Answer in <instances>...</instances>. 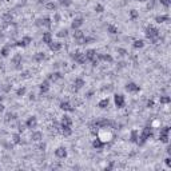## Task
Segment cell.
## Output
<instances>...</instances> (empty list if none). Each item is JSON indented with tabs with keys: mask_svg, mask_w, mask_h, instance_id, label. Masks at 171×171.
<instances>
[{
	"mask_svg": "<svg viewBox=\"0 0 171 171\" xmlns=\"http://www.w3.org/2000/svg\"><path fill=\"white\" fill-rule=\"evenodd\" d=\"M107 32L111 34V35H116L118 32H119V30H118L116 26H114V24H108V26H107Z\"/></svg>",
	"mask_w": 171,
	"mask_h": 171,
	"instance_id": "32",
	"label": "cell"
},
{
	"mask_svg": "<svg viewBox=\"0 0 171 171\" xmlns=\"http://www.w3.org/2000/svg\"><path fill=\"white\" fill-rule=\"evenodd\" d=\"M60 126H70V127H72V119H71V116L63 115L62 121H60Z\"/></svg>",
	"mask_w": 171,
	"mask_h": 171,
	"instance_id": "24",
	"label": "cell"
},
{
	"mask_svg": "<svg viewBox=\"0 0 171 171\" xmlns=\"http://www.w3.org/2000/svg\"><path fill=\"white\" fill-rule=\"evenodd\" d=\"M164 164H166V167H167V168L171 167V158H170V155H168L167 158H164Z\"/></svg>",
	"mask_w": 171,
	"mask_h": 171,
	"instance_id": "45",
	"label": "cell"
},
{
	"mask_svg": "<svg viewBox=\"0 0 171 171\" xmlns=\"http://www.w3.org/2000/svg\"><path fill=\"white\" fill-rule=\"evenodd\" d=\"M96 51L95 50H92V48H90V50H87L84 52V58H86V60L87 62H92V60H95L96 59Z\"/></svg>",
	"mask_w": 171,
	"mask_h": 171,
	"instance_id": "12",
	"label": "cell"
},
{
	"mask_svg": "<svg viewBox=\"0 0 171 171\" xmlns=\"http://www.w3.org/2000/svg\"><path fill=\"white\" fill-rule=\"evenodd\" d=\"M28 98H30V100H35V99H36L35 94H30V96H28Z\"/></svg>",
	"mask_w": 171,
	"mask_h": 171,
	"instance_id": "50",
	"label": "cell"
},
{
	"mask_svg": "<svg viewBox=\"0 0 171 171\" xmlns=\"http://www.w3.org/2000/svg\"><path fill=\"white\" fill-rule=\"evenodd\" d=\"M55 156L58 158V159H64V158H67V155H68V152H67V148L64 147V146H60V147H58L56 150H55Z\"/></svg>",
	"mask_w": 171,
	"mask_h": 171,
	"instance_id": "9",
	"label": "cell"
},
{
	"mask_svg": "<svg viewBox=\"0 0 171 171\" xmlns=\"http://www.w3.org/2000/svg\"><path fill=\"white\" fill-rule=\"evenodd\" d=\"M83 23H84V19H83L82 16H76V18L71 22V28H72V30H79V28L83 26Z\"/></svg>",
	"mask_w": 171,
	"mask_h": 171,
	"instance_id": "10",
	"label": "cell"
},
{
	"mask_svg": "<svg viewBox=\"0 0 171 171\" xmlns=\"http://www.w3.org/2000/svg\"><path fill=\"white\" fill-rule=\"evenodd\" d=\"M83 38H84V34L80 31V28H79V30H74V39L75 40H78V42L80 43V40H82Z\"/></svg>",
	"mask_w": 171,
	"mask_h": 171,
	"instance_id": "31",
	"label": "cell"
},
{
	"mask_svg": "<svg viewBox=\"0 0 171 171\" xmlns=\"http://www.w3.org/2000/svg\"><path fill=\"white\" fill-rule=\"evenodd\" d=\"M59 108L63 110L64 112H74L75 111V107L71 104L68 100H62L59 103Z\"/></svg>",
	"mask_w": 171,
	"mask_h": 171,
	"instance_id": "7",
	"label": "cell"
},
{
	"mask_svg": "<svg viewBox=\"0 0 171 171\" xmlns=\"http://www.w3.org/2000/svg\"><path fill=\"white\" fill-rule=\"evenodd\" d=\"M136 1H139V3H146V1H148V0H136Z\"/></svg>",
	"mask_w": 171,
	"mask_h": 171,
	"instance_id": "54",
	"label": "cell"
},
{
	"mask_svg": "<svg viewBox=\"0 0 171 171\" xmlns=\"http://www.w3.org/2000/svg\"><path fill=\"white\" fill-rule=\"evenodd\" d=\"M52 26V19L50 16H44L42 19V27H47V28H51Z\"/></svg>",
	"mask_w": 171,
	"mask_h": 171,
	"instance_id": "27",
	"label": "cell"
},
{
	"mask_svg": "<svg viewBox=\"0 0 171 171\" xmlns=\"http://www.w3.org/2000/svg\"><path fill=\"white\" fill-rule=\"evenodd\" d=\"M4 110H5V106L3 104V102H0V112H4Z\"/></svg>",
	"mask_w": 171,
	"mask_h": 171,
	"instance_id": "49",
	"label": "cell"
},
{
	"mask_svg": "<svg viewBox=\"0 0 171 171\" xmlns=\"http://www.w3.org/2000/svg\"><path fill=\"white\" fill-rule=\"evenodd\" d=\"M168 20H170V16L168 15H158V16H155V22L156 23H159V24L166 23V22H168Z\"/></svg>",
	"mask_w": 171,
	"mask_h": 171,
	"instance_id": "29",
	"label": "cell"
},
{
	"mask_svg": "<svg viewBox=\"0 0 171 171\" xmlns=\"http://www.w3.org/2000/svg\"><path fill=\"white\" fill-rule=\"evenodd\" d=\"M0 86H1V84H0Z\"/></svg>",
	"mask_w": 171,
	"mask_h": 171,
	"instance_id": "56",
	"label": "cell"
},
{
	"mask_svg": "<svg viewBox=\"0 0 171 171\" xmlns=\"http://www.w3.org/2000/svg\"><path fill=\"white\" fill-rule=\"evenodd\" d=\"M128 16H130V19L131 20H136L139 18V11H136V9H131V11L128 12Z\"/></svg>",
	"mask_w": 171,
	"mask_h": 171,
	"instance_id": "34",
	"label": "cell"
},
{
	"mask_svg": "<svg viewBox=\"0 0 171 171\" xmlns=\"http://www.w3.org/2000/svg\"><path fill=\"white\" fill-rule=\"evenodd\" d=\"M74 86H75V90H82L86 86V80L83 78H75Z\"/></svg>",
	"mask_w": 171,
	"mask_h": 171,
	"instance_id": "21",
	"label": "cell"
},
{
	"mask_svg": "<svg viewBox=\"0 0 171 171\" xmlns=\"http://www.w3.org/2000/svg\"><path fill=\"white\" fill-rule=\"evenodd\" d=\"M31 139L34 142H40L43 140V134L40 131H36V130H32V134H31Z\"/></svg>",
	"mask_w": 171,
	"mask_h": 171,
	"instance_id": "23",
	"label": "cell"
},
{
	"mask_svg": "<svg viewBox=\"0 0 171 171\" xmlns=\"http://www.w3.org/2000/svg\"><path fill=\"white\" fill-rule=\"evenodd\" d=\"M154 104H155V103H154V100H152V99H150V100H147V107L148 108H152V107H154Z\"/></svg>",
	"mask_w": 171,
	"mask_h": 171,
	"instance_id": "47",
	"label": "cell"
},
{
	"mask_svg": "<svg viewBox=\"0 0 171 171\" xmlns=\"http://www.w3.org/2000/svg\"><path fill=\"white\" fill-rule=\"evenodd\" d=\"M70 58L72 59L75 63H78V64H84V63L87 62L86 58H84V54L80 52V51H74V52H71Z\"/></svg>",
	"mask_w": 171,
	"mask_h": 171,
	"instance_id": "3",
	"label": "cell"
},
{
	"mask_svg": "<svg viewBox=\"0 0 171 171\" xmlns=\"http://www.w3.org/2000/svg\"><path fill=\"white\" fill-rule=\"evenodd\" d=\"M168 139H170V127H168V126H164V127L160 128L159 140L162 142V143L168 144Z\"/></svg>",
	"mask_w": 171,
	"mask_h": 171,
	"instance_id": "4",
	"label": "cell"
},
{
	"mask_svg": "<svg viewBox=\"0 0 171 171\" xmlns=\"http://www.w3.org/2000/svg\"><path fill=\"white\" fill-rule=\"evenodd\" d=\"M96 59L99 60V62H100V60L107 62V63H112L114 62V58L110 54H96Z\"/></svg>",
	"mask_w": 171,
	"mask_h": 171,
	"instance_id": "14",
	"label": "cell"
},
{
	"mask_svg": "<svg viewBox=\"0 0 171 171\" xmlns=\"http://www.w3.org/2000/svg\"><path fill=\"white\" fill-rule=\"evenodd\" d=\"M0 102H3V96H0Z\"/></svg>",
	"mask_w": 171,
	"mask_h": 171,
	"instance_id": "55",
	"label": "cell"
},
{
	"mask_svg": "<svg viewBox=\"0 0 171 171\" xmlns=\"http://www.w3.org/2000/svg\"><path fill=\"white\" fill-rule=\"evenodd\" d=\"M26 94H27V88H26V87H19V88L16 90V95H18V96H24V95H26Z\"/></svg>",
	"mask_w": 171,
	"mask_h": 171,
	"instance_id": "35",
	"label": "cell"
},
{
	"mask_svg": "<svg viewBox=\"0 0 171 171\" xmlns=\"http://www.w3.org/2000/svg\"><path fill=\"white\" fill-rule=\"evenodd\" d=\"M112 166H114L112 163H110L108 166H106V170H110V168H112Z\"/></svg>",
	"mask_w": 171,
	"mask_h": 171,
	"instance_id": "52",
	"label": "cell"
},
{
	"mask_svg": "<svg viewBox=\"0 0 171 171\" xmlns=\"http://www.w3.org/2000/svg\"><path fill=\"white\" fill-rule=\"evenodd\" d=\"M48 47H50V50L51 51H54V52H58V51H60L63 48V43H60V42H52L48 44Z\"/></svg>",
	"mask_w": 171,
	"mask_h": 171,
	"instance_id": "16",
	"label": "cell"
},
{
	"mask_svg": "<svg viewBox=\"0 0 171 171\" xmlns=\"http://www.w3.org/2000/svg\"><path fill=\"white\" fill-rule=\"evenodd\" d=\"M16 118H18V115L15 112H8L5 115V122H12V121H15Z\"/></svg>",
	"mask_w": 171,
	"mask_h": 171,
	"instance_id": "37",
	"label": "cell"
},
{
	"mask_svg": "<svg viewBox=\"0 0 171 171\" xmlns=\"http://www.w3.org/2000/svg\"><path fill=\"white\" fill-rule=\"evenodd\" d=\"M170 102H171V98L168 95H162L160 96V103L162 104H170Z\"/></svg>",
	"mask_w": 171,
	"mask_h": 171,
	"instance_id": "38",
	"label": "cell"
},
{
	"mask_svg": "<svg viewBox=\"0 0 171 171\" xmlns=\"http://www.w3.org/2000/svg\"><path fill=\"white\" fill-rule=\"evenodd\" d=\"M32 43V38L31 36H23V38H22V39L19 40V42L16 43V46L18 47H22V48H24V47H28L30 46V44H31Z\"/></svg>",
	"mask_w": 171,
	"mask_h": 171,
	"instance_id": "11",
	"label": "cell"
},
{
	"mask_svg": "<svg viewBox=\"0 0 171 171\" xmlns=\"http://www.w3.org/2000/svg\"><path fill=\"white\" fill-rule=\"evenodd\" d=\"M104 146H106V142L102 139V138H98L96 136V138L92 140V147L95 148V150H102Z\"/></svg>",
	"mask_w": 171,
	"mask_h": 171,
	"instance_id": "13",
	"label": "cell"
},
{
	"mask_svg": "<svg viewBox=\"0 0 171 171\" xmlns=\"http://www.w3.org/2000/svg\"><path fill=\"white\" fill-rule=\"evenodd\" d=\"M132 47H134V50H142L144 47V40L143 39H136L132 42Z\"/></svg>",
	"mask_w": 171,
	"mask_h": 171,
	"instance_id": "26",
	"label": "cell"
},
{
	"mask_svg": "<svg viewBox=\"0 0 171 171\" xmlns=\"http://www.w3.org/2000/svg\"><path fill=\"white\" fill-rule=\"evenodd\" d=\"M154 136V131H152V127L150 126H146V127L140 131V134H139V139H138V143L136 144H139V146H143L146 142H147L150 138H152Z\"/></svg>",
	"mask_w": 171,
	"mask_h": 171,
	"instance_id": "1",
	"label": "cell"
},
{
	"mask_svg": "<svg viewBox=\"0 0 171 171\" xmlns=\"http://www.w3.org/2000/svg\"><path fill=\"white\" fill-rule=\"evenodd\" d=\"M108 106H110V99L108 98H103V99H100V100L98 102V107H99L100 110H106Z\"/></svg>",
	"mask_w": 171,
	"mask_h": 171,
	"instance_id": "22",
	"label": "cell"
},
{
	"mask_svg": "<svg viewBox=\"0 0 171 171\" xmlns=\"http://www.w3.org/2000/svg\"><path fill=\"white\" fill-rule=\"evenodd\" d=\"M166 150H167V154L170 155V154H171V147H170V146H167V148H166Z\"/></svg>",
	"mask_w": 171,
	"mask_h": 171,
	"instance_id": "53",
	"label": "cell"
},
{
	"mask_svg": "<svg viewBox=\"0 0 171 171\" xmlns=\"http://www.w3.org/2000/svg\"><path fill=\"white\" fill-rule=\"evenodd\" d=\"M60 19H62V16H60V13L59 12H55V15H54V22H56V23H59L60 22Z\"/></svg>",
	"mask_w": 171,
	"mask_h": 171,
	"instance_id": "46",
	"label": "cell"
},
{
	"mask_svg": "<svg viewBox=\"0 0 171 171\" xmlns=\"http://www.w3.org/2000/svg\"><path fill=\"white\" fill-rule=\"evenodd\" d=\"M24 125H26V127H27V128H30V130H35V128L38 127V118H36L35 115L28 116Z\"/></svg>",
	"mask_w": 171,
	"mask_h": 171,
	"instance_id": "8",
	"label": "cell"
},
{
	"mask_svg": "<svg viewBox=\"0 0 171 171\" xmlns=\"http://www.w3.org/2000/svg\"><path fill=\"white\" fill-rule=\"evenodd\" d=\"M63 75L59 72V71H55V72H51V74H48V76H47V79L50 80V82H56V80H59V79H62Z\"/></svg>",
	"mask_w": 171,
	"mask_h": 171,
	"instance_id": "17",
	"label": "cell"
},
{
	"mask_svg": "<svg viewBox=\"0 0 171 171\" xmlns=\"http://www.w3.org/2000/svg\"><path fill=\"white\" fill-rule=\"evenodd\" d=\"M59 4L62 5V7H70L71 4H72V0H58Z\"/></svg>",
	"mask_w": 171,
	"mask_h": 171,
	"instance_id": "41",
	"label": "cell"
},
{
	"mask_svg": "<svg viewBox=\"0 0 171 171\" xmlns=\"http://www.w3.org/2000/svg\"><path fill=\"white\" fill-rule=\"evenodd\" d=\"M50 84H51V82L48 80V79H46L44 82L40 83V84H39L40 94H46V92H48V91H50Z\"/></svg>",
	"mask_w": 171,
	"mask_h": 171,
	"instance_id": "15",
	"label": "cell"
},
{
	"mask_svg": "<svg viewBox=\"0 0 171 171\" xmlns=\"http://www.w3.org/2000/svg\"><path fill=\"white\" fill-rule=\"evenodd\" d=\"M0 88H1V91L3 92H9L12 90V84H9V83H5V84H3V86H0Z\"/></svg>",
	"mask_w": 171,
	"mask_h": 171,
	"instance_id": "39",
	"label": "cell"
},
{
	"mask_svg": "<svg viewBox=\"0 0 171 171\" xmlns=\"http://www.w3.org/2000/svg\"><path fill=\"white\" fill-rule=\"evenodd\" d=\"M114 103L116 106L118 108H123L126 106V98L123 94H115V96H114Z\"/></svg>",
	"mask_w": 171,
	"mask_h": 171,
	"instance_id": "5",
	"label": "cell"
},
{
	"mask_svg": "<svg viewBox=\"0 0 171 171\" xmlns=\"http://www.w3.org/2000/svg\"><path fill=\"white\" fill-rule=\"evenodd\" d=\"M125 90L130 94H136V92H139L140 91V86L136 84L135 82H128V83H126Z\"/></svg>",
	"mask_w": 171,
	"mask_h": 171,
	"instance_id": "6",
	"label": "cell"
},
{
	"mask_svg": "<svg viewBox=\"0 0 171 171\" xmlns=\"http://www.w3.org/2000/svg\"><path fill=\"white\" fill-rule=\"evenodd\" d=\"M158 1H159L164 8H168L171 5V0H158Z\"/></svg>",
	"mask_w": 171,
	"mask_h": 171,
	"instance_id": "44",
	"label": "cell"
},
{
	"mask_svg": "<svg viewBox=\"0 0 171 171\" xmlns=\"http://www.w3.org/2000/svg\"><path fill=\"white\" fill-rule=\"evenodd\" d=\"M22 60H23V58H22V54H15L13 56H12V64H15V67L18 68V70L20 68Z\"/></svg>",
	"mask_w": 171,
	"mask_h": 171,
	"instance_id": "18",
	"label": "cell"
},
{
	"mask_svg": "<svg viewBox=\"0 0 171 171\" xmlns=\"http://www.w3.org/2000/svg\"><path fill=\"white\" fill-rule=\"evenodd\" d=\"M128 139H130L131 143H138V139H139V131L135 130V128L131 130V132H130V138H128Z\"/></svg>",
	"mask_w": 171,
	"mask_h": 171,
	"instance_id": "20",
	"label": "cell"
},
{
	"mask_svg": "<svg viewBox=\"0 0 171 171\" xmlns=\"http://www.w3.org/2000/svg\"><path fill=\"white\" fill-rule=\"evenodd\" d=\"M116 52L121 55V56H126V55H128L127 50H126V48H122V47H118V48H116Z\"/></svg>",
	"mask_w": 171,
	"mask_h": 171,
	"instance_id": "43",
	"label": "cell"
},
{
	"mask_svg": "<svg viewBox=\"0 0 171 171\" xmlns=\"http://www.w3.org/2000/svg\"><path fill=\"white\" fill-rule=\"evenodd\" d=\"M12 143L13 144H20L22 143V135H20L19 131L12 134Z\"/></svg>",
	"mask_w": 171,
	"mask_h": 171,
	"instance_id": "30",
	"label": "cell"
},
{
	"mask_svg": "<svg viewBox=\"0 0 171 171\" xmlns=\"http://www.w3.org/2000/svg\"><path fill=\"white\" fill-rule=\"evenodd\" d=\"M46 8L47 9H50V11H56V9H58V4L54 3V1H47Z\"/></svg>",
	"mask_w": 171,
	"mask_h": 171,
	"instance_id": "33",
	"label": "cell"
},
{
	"mask_svg": "<svg viewBox=\"0 0 171 171\" xmlns=\"http://www.w3.org/2000/svg\"><path fill=\"white\" fill-rule=\"evenodd\" d=\"M154 5H155V1H154V0H151V1H148L147 8H148V9H152V8H154Z\"/></svg>",
	"mask_w": 171,
	"mask_h": 171,
	"instance_id": "48",
	"label": "cell"
},
{
	"mask_svg": "<svg viewBox=\"0 0 171 171\" xmlns=\"http://www.w3.org/2000/svg\"><path fill=\"white\" fill-rule=\"evenodd\" d=\"M56 35H58L59 38H67V36H68V30H67V28H63V30H60V31L56 34Z\"/></svg>",
	"mask_w": 171,
	"mask_h": 171,
	"instance_id": "40",
	"label": "cell"
},
{
	"mask_svg": "<svg viewBox=\"0 0 171 171\" xmlns=\"http://www.w3.org/2000/svg\"><path fill=\"white\" fill-rule=\"evenodd\" d=\"M0 55L3 56V58H7L8 55H9V47L8 46H4L1 50H0Z\"/></svg>",
	"mask_w": 171,
	"mask_h": 171,
	"instance_id": "36",
	"label": "cell"
},
{
	"mask_svg": "<svg viewBox=\"0 0 171 171\" xmlns=\"http://www.w3.org/2000/svg\"><path fill=\"white\" fill-rule=\"evenodd\" d=\"M42 42L44 43V44H50L51 42H52V34L51 32H43V36H42Z\"/></svg>",
	"mask_w": 171,
	"mask_h": 171,
	"instance_id": "25",
	"label": "cell"
},
{
	"mask_svg": "<svg viewBox=\"0 0 171 171\" xmlns=\"http://www.w3.org/2000/svg\"><path fill=\"white\" fill-rule=\"evenodd\" d=\"M47 59V55L44 54V52H36L34 56H32V60L36 63H42L43 60H46Z\"/></svg>",
	"mask_w": 171,
	"mask_h": 171,
	"instance_id": "19",
	"label": "cell"
},
{
	"mask_svg": "<svg viewBox=\"0 0 171 171\" xmlns=\"http://www.w3.org/2000/svg\"><path fill=\"white\" fill-rule=\"evenodd\" d=\"M47 1H50V0H38V3L39 4H46Z\"/></svg>",
	"mask_w": 171,
	"mask_h": 171,
	"instance_id": "51",
	"label": "cell"
},
{
	"mask_svg": "<svg viewBox=\"0 0 171 171\" xmlns=\"http://www.w3.org/2000/svg\"><path fill=\"white\" fill-rule=\"evenodd\" d=\"M60 131H62V134L64 136H70L72 134V127H70V126H60Z\"/></svg>",
	"mask_w": 171,
	"mask_h": 171,
	"instance_id": "28",
	"label": "cell"
},
{
	"mask_svg": "<svg viewBox=\"0 0 171 171\" xmlns=\"http://www.w3.org/2000/svg\"><path fill=\"white\" fill-rule=\"evenodd\" d=\"M159 30L156 27H154V26H147L146 27V30H144V35H146V38L147 39H150L152 43H156L158 42V39H159Z\"/></svg>",
	"mask_w": 171,
	"mask_h": 171,
	"instance_id": "2",
	"label": "cell"
},
{
	"mask_svg": "<svg viewBox=\"0 0 171 171\" xmlns=\"http://www.w3.org/2000/svg\"><path fill=\"white\" fill-rule=\"evenodd\" d=\"M95 11H96L98 13H103V12H104V5L102 3H98L96 5H95Z\"/></svg>",
	"mask_w": 171,
	"mask_h": 171,
	"instance_id": "42",
	"label": "cell"
}]
</instances>
